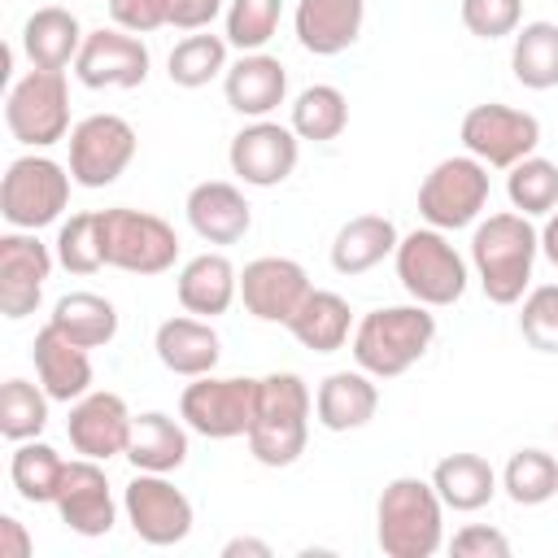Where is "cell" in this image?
<instances>
[{
	"mask_svg": "<svg viewBox=\"0 0 558 558\" xmlns=\"http://www.w3.org/2000/svg\"><path fill=\"white\" fill-rule=\"evenodd\" d=\"M4 126L17 144L26 148H48L61 144L70 126V87L61 70H31L26 78L13 83L4 100Z\"/></svg>",
	"mask_w": 558,
	"mask_h": 558,
	"instance_id": "obj_10",
	"label": "cell"
},
{
	"mask_svg": "<svg viewBox=\"0 0 558 558\" xmlns=\"http://www.w3.org/2000/svg\"><path fill=\"white\" fill-rule=\"evenodd\" d=\"M375 541L388 558H432L445 545V501L432 480L397 475L375 506Z\"/></svg>",
	"mask_w": 558,
	"mask_h": 558,
	"instance_id": "obj_2",
	"label": "cell"
},
{
	"mask_svg": "<svg viewBox=\"0 0 558 558\" xmlns=\"http://www.w3.org/2000/svg\"><path fill=\"white\" fill-rule=\"evenodd\" d=\"M148 44L122 26H100V31H87L78 57H74V74L83 87L100 92V87H118V92H131L148 78Z\"/></svg>",
	"mask_w": 558,
	"mask_h": 558,
	"instance_id": "obj_14",
	"label": "cell"
},
{
	"mask_svg": "<svg viewBox=\"0 0 558 558\" xmlns=\"http://www.w3.org/2000/svg\"><path fill=\"white\" fill-rule=\"evenodd\" d=\"M536 144H541V122L527 109L488 100V105L466 109L462 118V148L488 170H510L514 161L532 157Z\"/></svg>",
	"mask_w": 558,
	"mask_h": 558,
	"instance_id": "obj_11",
	"label": "cell"
},
{
	"mask_svg": "<svg viewBox=\"0 0 558 558\" xmlns=\"http://www.w3.org/2000/svg\"><path fill=\"white\" fill-rule=\"evenodd\" d=\"M48 323H52L61 336H70L74 344H83V349H105V344L118 336V310H113V301L100 296V292H65V296L52 305Z\"/></svg>",
	"mask_w": 558,
	"mask_h": 558,
	"instance_id": "obj_32",
	"label": "cell"
},
{
	"mask_svg": "<svg viewBox=\"0 0 558 558\" xmlns=\"http://www.w3.org/2000/svg\"><path fill=\"white\" fill-rule=\"evenodd\" d=\"M541 253L549 257V266L558 270V209L545 218V227H541Z\"/></svg>",
	"mask_w": 558,
	"mask_h": 558,
	"instance_id": "obj_49",
	"label": "cell"
},
{
	"mask_svg": "<svg viewBox=\"0 0 558 558\" xmlns=\"http://www.w3.org/2000/svg\"><path fill=\"white\" fill-rule=\"evenodd\" d=\"M70 166H57L52 157L26 153L13 157L4 179H0V214L9 227L17 231H39L48 222H57L70 205Z\"/></svg>",
	"mask_w": 558,
	"mask_h": 558,
	"instance_id": "obj_6",
	"label": "cell"
},
{
	"mask_svg": "<svg viewBox=\"0 0 558 558\" xmlns=\"http://www.w3.org/2000/svg\"><path fill=\"white\" fill-rule=\"evenodd\" d=\"M57 253L35 235V231H9L0 235V314L4 318H26L44 301V283L52 275Z\"/></svg>",
	"mask_w": 558,
	"mask_h": 558,
	"instance_id": "obj_16",
	"label": "cell"
},
{
	"mask_svg": "<svg viewBox=\"0 0 558 558\" xmlns=\"http://www.w3.org/2000/svg\"><path fill=\"white\" fill-rule=\"evenodd\" d=\"M283 17V0H227V44L240 52H262Z\"/></svg>",
	"mask_w": 558,
	"mask_h": 558,
	"instance_id": "obj_41",
	"label": "cell"
},
{
	"mask_svg": "<svg viewBox=\"0 0 558 558\" xmlns=\"http://www.w3.org/2000/svg\"><path fill=\"white\" fill-rule=\"evenodd\" d=\"M366 22V0H296L292 31L296 44L314 57H336L357 44Z\"/></svg>",
	"mask_w": 558,
	"mask_h": 558,
	"instance_id": "obj_23",
	"label": "cell"
},
{
	"mask_svg": "<svg viewBox=\"0 0 558 558\" xmlns=\"http://www.w3.org/2000/svg\"><path fill=\"white\" fill-rule=\"evenodd\" d=\"M397 227H392V218H384V214H357V218H349L340 231H336V240H331V270L336 275H366V270H375L384 257H392L397 253Z\"/></svg>",
	"mask_w": 558,
	"mask_h": 558,
	"instance_id": "obj_28",
	"label": "cell"
},
{
	"mask_svg": "<svg viewBox=\"0 0 558 558\" xmlns=\"http://www.w3.org/2000/svg\"><path fill=\"white\" fill-rule=\"evenodd\" d=\"M484 205H488V166L475 161L471 153L436 161L418 183V214L436 231H458L480 222Z\"/></svg>",
	"mask_w": 558,
	"mask_h": 558,
	"instance_id": "obj_9",
	"label": "cell"
},
{
	"mask_svg": "<svg viewBox=\"0 0 558 558\" xmlns=\"http://www.w3.org/2000/svg\"><path fill=\"white\" fill-rule=\"evenodd\" d=\"M296 157H301L296 131L279 126L270 118H253L248 126H240L231 135V148H227L231 174L248 187H279L296 170Z\"/></svg>",
	"mask_w": 558,
	"mask_h": 558,
	"instance_id": "obj_15",
	"label": "cell"
},
{
	"mask_svg": "<svg viewBox=\"0 0 558 558\" xmlns=\"http://www.w3.org/2000/svg\"><path fill=\"white\" fill-rule=\"evenodd\" d=\"M153 349H157V362L170 371V375H183V379H196V375H214L218 357H222V340L218 331L209 327V318H196V314H174L157 327L153 336Z\"/></svg>",
	"mask_w": 558,
	"mask_h": 558,
	"instance_id": "obj_24",
	"label": "cell"
},
{
	"mask_svg": "<svg viewBox=\"0 0 558 558\" xmlns=\"http://www.w3.org/2000/svg\"><path fill=\"white\" fill-rule=\"evenodd\" d=\"M510 70L527 92L558 87V22H523L510 44Z\"/></svg>",
	"mask_w": 558,
	"mask_h": 558,
	"instance_id": "obj_33",
	"label": "cell"
},
{
	"mask_svg": "<svg viewBox=\"0 0 558 558\" xmlns=\"http://www.w3.org/2000/svg\"><path fill=\"white\" fill-rule=\"evenodd\" d=\"M519 336L536 353H558V283H541V288H532L523 296Z\"/></svg>",
	"mask_w": 558,
	"mask_h": 558,
	"instance_id": "obj_42",
	"label": "cell"
},
{
	"mask_svg": "<svg viewBox=\"0 0 558 558\" xmlns=\"http://www.w3.org/2000/svg\"><path fill=\"white\" fill-rule=\"evenodd\" d=\"M83 39H87V31L61 4L35 9L26 17V26H22V52H26L31 70H65V65H74Z\"/></svg>",
	"mask_w": 558,
	"mask_h": 558,
	"instance_id": "obj_27",
	"label": "cell"
},
{
	"mask_svg": "<svg viewBox=\"0 0 558 558\" xmlns=\"http://www.w3.org/2000/svg\"><path fill=\"white\" fill-rule=\"evenodd\" d=\"M65 466H70V462H65L52 445H44V440L35 436V440H22V445L13 449V458H9V480H13V488H17L22 501H31V506H52Z\"/></svg>",
	"mask_w": 558,
	"mask_h": 558,
	"instance_id": "obj_34",
	"label": "cell"
},
{
	"mask_svg": "<svg viewBox=\"0 0 558 558\" xmlns=\"http://www.w3.org/2000/svg\"><path fill=\"white\" fill-rule=\"evenodd\" d=\"M554 432H558V427H554Z\"/></svg>",
	"mask_w": 558,
	"mask_h": 558,
	"instance_id": "obj_50",
	"label": "cell"
},
{
	"mask_svg": "<svg viewBox=\"0 0 558 558\" xmlns=\"http://www.w3.org/2000/svg\"><path fill=\"white\" fill-rule=\"evenodd\" d=\"M314 397L296 371H275L257 379V414L248 427V453L262 466H292L310 440Z\"/></svg>",
	"mask_w": 558,
	"mask_h": 558,
	"instance_id": "obj_4",
	"label": "cell"
},
{
	"mask_svg": "<svg viewBox=\"0 0 558 558\" xmlns=\"http://www.w3.org/2000/svg\"><path fill=\"white\" fill-rule=\"evenodd\" d=\"M436 340V314L427 305H384L357 318L353 327V362L375 379L405 375Z\"/></svg>",
	"mask_w": 558,
	"mask_h": 558,
	"instance_id": "obj_3",
	"label": "cell"
},
{
	"mask_svg": "<svg viewBox=\"0 0 558 558\" xmlns=\"http://www.w3.org/2000/svg\"><path fill=\"white\" fill-rule=\"evenodd\" d=\"M187 423L161 414V410H148V414H135V427H131V445H126V462L135 471H157V475H170L187 462Z\"/></svg>",
	"mask_w": 558,
	"mask_h": 558,
	"instance_id": "obj_30",
	"label": "cell"
},
{
	"mask_svg": "<svg viewBox=\"0 0 558 558\" xmlns=\"http://www.w3.org/2000/svg\"><path fill=\"white\" fill-rule=\"evenodd\" d=\"M227 35H209V31H192V35H183L174 48H170V57H166V74H170V83L174 87H205V83H214L218 74H227Z\"/></svg>",
	"mask_w": 558,
	"mask_h": 558,
	"instance_id": "obj_35",
	"label": "cell"
},
{
	"mask_svg": "<svg viewBox=\"0 0 558 558\" xmlns=\"http://www.w3.org/2000/svg\"><path fill=\"white\" fill-rule=\"evenodd\" d=\"M222 96L240 118H270L288 96V70L270 52H240L222 74Z\"/></svg>",
	"mask_w": 558,
	"mask_h": 558,
	"instance_id": "obj_21",
	"label": "cell"
},
{
	"mask_svg": "<svg viewBox=\"0 0 558 558\" xmlns=\"http://www.w3.org/2000/svg\"><path fill=\"white\" fill-rule=\"evenodd\" d=\"M57 514L78 536H109L118 523V501L109 488V475L96 458H74L57 488Z\"/></svg>",
	"mask_w": 558,
	"mask_h": 558,
	"instance_id": "obj_18",
	"label": "cell"
},
{
	"mask_svg": "<svg viewBox=\"0 0 558 558\" xmlns=\"http://www.w3.org/2000/svg\"><path fill=\"white\" fill-rule=\"evenodd\" d=\"M288 126L296 131V140H310V144L336 140V135L349 126V100H344V92L331 87V83L305 87V92L292 100V122H288Z\"/></svg>",
	"mask_w": 558,
	"mask_h": 558,
	"instance_id": "obj_36",
	"label": "cell"
},
{
	"mask_svg": "<svg viewBox=\"0 0 558 558\" xmlns=\"http://www.w3.org/2000/svg\"><path fill=\"white\" fill-rule=\"evenodd\" d=\"M310 296V275L292 257H253L240 270V301L257 323H283Z\"/></svg>",
	"mask_w": 558,
	"mask_h": 558,
	"instance_id": "obj_17",
	"label": "cell"
},
{
	"mask_svg": "<svg viewBox=\"0 0 558 558\" xmlns=\"http://www.w3.org/2000/svg\"><path fill=\"white\" fill-rule=\"evenodd\" d=\"M35 541L26 532V523H17L13 514H0V558H31Z\"/></svg>",
	"mask_w": 558,
	"mask_h": 558,
	"instance_id": "obj_47",
	"label": "cell"
},
{
	"mask_svg": "<svg viewBox=\"0 0 558 558\" xmlns=\"http://www.w3.org/2000/svg\"><path fill=\"white\" fill-rule=\"evenodd\" d=\"M392 262H397L401 288H405L418 305H427V310H445V305L462 301L466 279H471L466 257H462V253L445 240V231H436V227H414L410 235H401Z\"/></svg>",
	"mask_w": 558,
	"mask_h": 558,
	"instance_id": "obj_5",
	"label": "cell"
},
{
	"mask_svg": "<svg viewBox=\"0 0 558 558\" xmlns=\"http://www.w3.org/2000/svg\"><path fill=\"white\" fill-rule=\"evenodd\" d=\"M70 174L78 187H109L135 157V126L118 113H92L70 131Z\"/></svg>",
	"mask_w": 558,
	"mask_h": 558,
	"instance_id": "obj_13",
	"label": "cell"
},
{
	"mask_svg": "<svg viewBox=\"0 0 558 558\" xmlns=\"http://www.w3.org/2000/svg\"><path fill=\"white\" fill-rule=\"evenodd\" d=\"M166 4V26L174 31H209L218 13H227V0H161Z\"/></svg>",
	"mask_w": 558,
	"mask_h": 558,
	"instance_id": "obj_46",
	"label": "cell"
},
{
	"mask_svg": "<svg viewBox=\"0 0 558 558\" xmlns=\"http://www.w3.org/2000/svg\"><path fill=\"white\" fill-rule=\"evenodd\" d=\"M375 410H379V388L375 375H366L362 366L331 371L314 392V414L327 432H357L375 418Z\"/></svg>",
	"mask_w": 558,
	"mask_h": 558,
	"instance_id": "obj_26",
	"label": "cell"
},
{
	"mask_svg": "<svg viewBox=\"0 0 558 558\" xmlns=\"http://www.w3.org/2000/svg\"><path fill=\"white\" fill-rule=\"evenodd\" d=\"M52 253H57V262L70 275H96V270H105V222H100V209L70 214V222H61V231H57Z\"/></svg>",
	"mask_w": 558,
	"mask_h": 558,
	"instance_id": "obj_39",
	"label": "cell"
},
{
	"mask_svg": "<svg viewBox=\"0 0 558 558\" xmlns=\"http://www.w3.org/2000/svg\"><path fill=\"white\" fill-rule=\"evenodd\" d=\"M432 488L440 493L445 510L471 514L497 497V471L480 453H449L432 466Z\"/></svg>",
	"mask_w": 558,
	"mask_h": 558,
	"instance_id": "obj_31",
	"label": "cell"
},
{
	"mask_svg": "<svg viewBox=\"0 0 558 558\" xmlns=\"http://www.w3.org/2000/svg\"><path fill=\"white\" fill-rule=\"evenodd\" d=\"M122 514L131 523V532L144 541V545H179L187 541L196 514H192V501L183 488H174L166 475L157 471H135L131 484L122 488Z\"/></svg>",
	"mask_w": 558,
	"mask_h": 558,
	"instance_id": "obj_12",
	"label": "cell"
},
{
	"mask_svg": "<svg viewBox=\"0 0 558 558\" xmlns=\"http://www.w3.org/2000/svg\"><path fill=\"white\" fill-rule=\"evenodd\" d=\"M506 196L527 218H549L558 209V166L549 157H523L506 170Z\"/></svg>",
	"mask_w": 558,
	"mask_h": 558,
	"instance_id": "obj_38",
	"label": "cell"
},
{
	"mask_svg": "<svg viewBox=\"0 0 558 558\" xmlns=\"http://www.w3.org/2000/svg\"><path fill=\"white\" fill-rule=\"evenodd\" d=\"M449 549H453L458 558H510L506 532H497V527H488V523H466L462 532H453Z\"/></svg>",
	"mask_w": 558,
	"mask_h": 558,
	"instance_id": "obj_44",
	"label": "cell"
},
{
	"mask_svg": "<svg viewBox=\"0 0 558 558\" xmlns=\"http://www.w3.org/2000/svg\"><path fill=\"white\" fill-rule=\"evenodd\" d=\"M48 392L44 384H31V379H9L0 388V436L22 445V440H35L44 427H48Z\"/></svg>",
	"mask_w": 558,
	"mask_h": 558,
	"instance_id": "obj_40",
	"label": "cell"
},
{
	"mask_svg": "<svg viewBox=\"0 0 558 558\" xmlns=\"http://www.w3.org/2000/svg\"><path fill=\"white\" fill-rule=\"evenodd\" d=\"M458 17L475 39L493 44V39H506L523 26V0H462Z\"/></svg>",
	"mask_w": 558,
	"mask_h": 558,
	"instance_id": "obj_43",
	"label": "cell"
},
{
	"mask_svg": "<svg viewBox=\"0 0 558 558\" xmlns=\"http://www.w3.org/2000/svg\"><path fill=\"white\" fill-rule=\"evenodd\" d=\"M179 305L196 318H218L231 310V301L240 296V270L231 266L227 253H196L183 262L179 270Z\"/></svg>",
	"mask_w": 558,
	"mask_h": 558,
	"instance_id": "obj_25",
	"label": "cell"
},
{
	"mask_svg": "<svg viewBox=\"0 0 558 558\" xmlns=\"http://www.w3.org/2000/svg\"><path fill=\"white\" fill-rule=\"evenodd\" d=\"M536 253H541V231L519 209L488 214L471 231V266H475V279L493 305H519L523 301V292L532 283Z\"/></svg>",
	"mask_w": 558,
	"mask_h": 558,
	"instance_id": "obj_1",
	"label": "cell"
},
{
	"mask_svg": "<svg viewBox=\"0 0 558 558\" xmlns=\"http://www.w3.org/2000/svg\"><path fill=\"white\" fill-rule=\"evenodd\" d=\"M501 488L514 506H545L558 493V458L545 449H514L501 471Z\"/></svg>",
	"mask_w": 558,
	"mask_h": 558,
	"instance_id": "obj_37",
	"label": "cell"
},
{
	"mask_svg": "<svg viewBox=\"0 0 558 558\" xmlns=\"http://www.w3.org/2000/svg\"><path fill=\"white\" fill-rule=\"evenodd\" d=\"M222 558H270V545L257 536H231L222 545Z\"/></svg>",
	"mask_w": 558,
	"mask_h": 558,
	"instance_id": "obj_48",
	"label": "cell"
},
{
	"mask_svg": "<svg viewBox=\"0 0 558 558\" xmlns=\"http://www.w3.org/2000/svg\"><path fill=\"white\" fill-rule=\"evenodd\" d=\"M109 17H113V26H122L131 35H148V31L166 26V4L161 0H109Z\"/></svg>",
	"mask_w": 558,
	"mask_h": 558,
	"instance_id": "obj_45",
	"label": "cell"
},
{
	"mask_svg": "<svg viewBox=\"0 0 558 558\" xmlns=\"http://www.w3.org/2000/svg\"><path fill=\"white\" fill-rule=\"evenodd\" d=\"M257 414V379L248 375H196L179 397V418L205 440L248 436Z\"/></svg>",
	"mask_w": 558,
	"mask_h": 558,
	"instance_id": "obj_8",
	"label": "cell"
},
{
	"mask_svg": "<svg viewBox=\"0 0 558 558\" xmlns=\"http://www.w3.org/2000/svg\"><path fill=\"white\" fill-rule=\"evenodd\" d=\"M105 222V266L126 275H166L179 257V235L166 218L131 205L100 209Z\"/></svg>",
	"mask_w": 558,
	"mask_h": 558,
	"instance_id": "obj_7",
	"label": "cell"
},
{
	"mask_svg": "<svg viewBox=\"0 0 558 558\" xmlns=\"http://www.w3.org/2000/svg\"><path fill=\"white\" fill-rule=\"evenodd\" d=\"M131 427H135V414L126 410V401L118 392H87L70 405V418H65V436H70L74 453L96 458V462L126 453Z\"/></svg>",
	"mask_w": 558,
	"mask_h": 558,
	"instance_id": "obj_19",
	"label": "cell"
},
{
	"mask_svg": "<svg viewBox=\"0 0 558 558\" xmlns=\"http://www.w3.org/2000/svg\"><path fill=\"white\" fill-rule=\"evenodd\" d=\"M92 349L74 344L70 336H61L52 323H44L35 331V344H31V357H35V375L44 384V392L52 401H65L74 405L78 397L92 392Z\"/></svg>",
	"mask_w": 558,
	"mask_h": 558,
	"instance_id": "obj_22",
	"label": "cell"
},
{
	"mask_svg": "<svg viewBox=\"0 0 558 558\" xmlns=\"http://www.w3.org/2000/svg\"><path fill=\"white\" fill-rule=\"evenodd\" d=\"M187 209V227L205 240V244H240L253 227V205L244 201V192L227 179H205L187 192L183 201Z\"/></svg>",
	"mask_w": 558,
	"mask_h": 558,
	"instance_id": "obj_20",
	"label": "cell"
},
{
	"mask_svg": "<svg viewBox=\"0 0 558 558\" xmlns=\"http://www.w3.org/2000/svg\"><path fill=\"white\" fill-rule=\"evenodd\" d=\"M353 310L340 292L327 288H310V296L301 301V310L288 318V331L296 336V344L314 349V353H336L353 340Z\"/></svg>",
	"mask_w": 558,
	"mask_h": 558,
	"instance_id": "obj_29",
	"label": "cell"
}]
</instances>
